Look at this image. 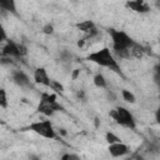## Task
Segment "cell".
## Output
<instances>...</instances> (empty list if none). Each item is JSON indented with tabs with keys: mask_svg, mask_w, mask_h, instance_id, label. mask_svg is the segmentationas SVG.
<instances>
[{
	"mask_svg": "<svg viewBox=\"0 0 160 160\" xmlns=\"http://www.w3.org/2000/svg\"><path fill=\"white\" fill-rule=\"evenodd\" d=\"M86 60L99 65V66H102V68H108L110 70H112L114 72H116L118 75L122 76V72H121V69L118 64V61L115 60L114 58V54L112 51L109 49V48H102L98 51H94V52H90L88 56H86Z\"/></svg>",
	"mask_w": 160,
	"mask_h": 160,
	"instance_id": "obj_1",
	"label": "cell"
},
{
	"mask_svg": "<svg viewBox=\"0 0 160 160\" xmlns=\"http://www.w3.org/2000/svg\"><path fill=\"white\" fill-rule=\"evenodd\" d=\"M64 106L58 102L55 94L42 92L40 96V102L38 105V111L44 114L45 116H51L56 111H64Z\"/></svg>",
	"mask_w": 160,
	"mask_h": 160,
	"instance_id": "obj_2",
	"label": "cell"
},
{
	"mask_svg": "<svg viewBox=\"0 0 160 160\" xmlns=\"http://www.w3.org/2000/svg\"><path fill=\"white\" fill-rule=\"evenodd\" d=\"M109 115H110V118H112L121 126H125V128H129V129H132V130L136 128V122H135V119H134L132 114L124 106H118L116 109L110 110Z\"/></svg>",
	"mask_w": 160,
	"mask_h": 160,
	"instance_id": "obj_3",
	"label": "cell"
},
{
	"mask_svg": "<svg viewBox=\"0 0 160 160\" xmlns=\"http://www.w3.org/2000/svg\"><path fill=\"white\" fill-rule=\"evenodd\" d=\"M111 40H112V50H120V49H130V46L135 42L130 35H128L122 30H116L110 28L108 30Z\"/></svg>",
	"mask_w": 160,
	"mask_h": 160,
	"instance_id": "obj_4",
	"label": "cell"
},
{
	"mask_svg": "<svg viewBox=\"0 0 160 160\" xmlns=\"http://www.w3.org/2000/svg\"><path fill=\"white\" fill-rule=\"evenodd\" d=\"M24 130H30L45 139H55L56 138V132H55L50 120H41V121L31 122L30 125L24 128Z\"/></svg>",
	"mask_w": 160,
	"mask_h": 160,
	"instance_id": "obj_5",
	"label": "cell"
},
{
	"mask_svg": "<svg viewBox=\"0 0 160 160\" xmlns=\"http://www.w3.org/2000/svg\"><path fill=\"white\" fill-rule=\"evenodd\" d=\"M75 26H76L78 30H80V31H82V32L86 34L85 39H91V38H94V36H96V35L99 34V30L96 29V25H95L94 21H91V20L80 21V22H78Z\"/></svg>",
	"mask_w": 160,
	"mask_h": 160,
	"instance_id": "obj_6",
	"label": "cell"
},
{
	"mask_svg": "<svg viewBox=\"0 0 160 160\" xmlns=\"http://www.w3.org/2000/svg\"><path fill=\"white\" fill-rule=\"evenodd\" d=\"M108 151L112 158H120V156H124V155L129 154L130 149L126 144H124L121 141H118V142H114V144H109Z\"/></svg>",
	"mask_w": 160,
	"mask_h": 160,
	"instance_id": "obj_7",
	"label": "cell"
},
{
	"mask_svg": "<svg viewBox=\"0 0 160 160\" xmlns=\"http://www.w3.org/2000/svg\"><path fill=\"white\" fill-rule=\"evenodd\" d=\"M1 55H5V56H10L12 59H20L21 55H20V51H19V45L12 41V40H6V44L2 46L1 49Z\"/></svg>",
	"mask_w": 160,
	"mask_h": 160,
	"instance_id": "obj_8",
	"label": "cell"
},
{
	"mask_svg": "<svg viewBox=\"0 0 160 160\" xmlns=\"http://www.w3.org/2000/svg\"><path fill=\"white\" fill-rule=\"evenodd\" d=\"M125 6L131 11H135L139 14H146L150 11V6L144 0H128Z\"/></svg>",
	"mask_w": 160,
	"mask_h": 160,
	"instance_id": "obj_9",
	"label": "cell"
},
{
	"mask_svg": "<svg viewBox=\"0 0 160 160\" xmlns=\"http://www.w3.org/2000/svg\"><path fill=\"white\" fill-rule=\"evenodd\" d=\"M34 81L36 84H40V85H44L46 88L50 86V81L51 79L49 78V74L46 71L45 68H38L35 71H34Z\"/></svg>",
	"mask_w": 160,
	"mask_h": 160,
	"instance_id": "obj_10",
	"label": "cell"
},
{
	"mask_svg": "<svg viewBox=\"0 0 160 160\" xmlns=\"http://www.w3.org/2000/svg\"><path fill=\"white\" fill-rule=\"evenodd\" d=\"M11 78H12V81L20 88H30L31 85L29 76L21 70H14L11 74Z\"/></svg>",
	"mask_w": 160,
	"mask_h": 160,
	"instance_id": "obj_11",
	"label": "cell"
},
{
	"mask_svg": "<svg viewBox=\"0 0 160 160\" xmlns=\"http://www.w3.org/2000/svg\"><path fill=\"white\" fill-rule=\"evenodd\" d=\"M0 10L5 11V12L14 14V15H18L15 0H0Z\"/></svg>",
	"mask_w": 160,
	"mask_h": 160,
	"instance_id": "obj_12",
	"label": "cell"
},
{
	"mask_svg": "<svg viewBox=\"0 0 160 160\" xmlns=\"http://www.w3.org/2000/svg\"><path fill=\"white\" fill-rule=\"evenodd\" d=\"M130 55H132L134 58H136V59H141L142 58V55H144V52H145V49L140 45V44H138V42H134L131 46H130Z\"/></svg>",
	"mask_w": 160,
	"mask_h": 160,
	"instance_id": "obj_13",
	"label": "cell"
},
{
	"mask_svg": "<svg viewBox=\"0 0 160 160\" xmlns=\"http://www.w3.org/2000/svg\"><path fill=\"white\" fill-rule=\"evenodd\" d=\"M92 81H94V85H95L96 88H99V89H106V88H108L106 79H105V78H104V75H102V74H100V72H98V74H95V75H94Z\"/></svg>",
	"mask_w": 160,
	"mask_h": 160,
	"instance_id": "obj_14",
	"label": "cell"
},
{
	"mask_svg": "<svg viewBox=\"0 0 160 160\" xmlns=\"http://www.w3.org/2000/svg\"><path fill=\"white\" fill-rule=\"evenodd\" d=\"M121 96H122V100H125V101L129 102V104H134V102L136 101L135 95H134L130 90H128V89H122V90H121Z\"/></svg>",
	"mask_w": 160,
	"mask_h": 160,
	"instance_id": "obj_15",
	"label": "cell"
},
{
	"mask_svg": "<svg viewBox=\"0 0 160 160\" xmlns=\"http://www.w3.org/2000/svg\"><path fill=\"white\" fill-rule=\"evenodd\" d=\"M8 106H9V100H8L6 90L4 88H0V108L8 109Z\"/></svg>",
	"mask_w": 160,
	"mask_h": 160,
	"instance_id": "obj_16",
	"label": "cell"
},
{
	"mask_svg": "<svg viewBox=\"0 0 160 160\" xmlns=\"http://www.w3.org/2000/svg\"><path fill=\"white\" fill-rule=\"evenodd\" d=\"M105 140H106L108 144H114V142L121 141V139H120L118 135H115L114 132H111V131H108V132L105 134Z\"/></svg>",
	"mask_w": 160,
	"mask_h": 160,
	"instance_id": "obj_17",
	"label": "cell"
},
{
	"mask_svg": "<svg viewBox=\"0 0 160 160\" xmlns=\"http://www.w3.org/2000/svg\"><path fill=\"white\" fill-rule=\"evenodd\" d=\"M112 52L120 58V59H128L130 58V50L129 49H120V50H112Z\"/></svg>",
	"mask_w": 160,
	"mask_h": 160,
	"instance_id": "obj_18",
	"label": "cell"
},
{
	"mask_svg": "<svg viewBox=\"0 0 160 160\" xmlns=\"http://www.w3.org/2000/svg\"><path fill=\"white\" fill-rule=\"evenodd\" d=\"M49 88H51L52 90H55L56 92H59V94H61L62 91H64V86L60 84V82H58L56 80H51L50 81V86Z\"/></svg>",
	"mask_w": 160,
	"mask_h": 160,
	"instance_id": "obj_19",
	"label": "cell"
},
{
	"mask_svg": "<svg viewBox=\"0 0 160 160\" xmlns=\"http://www.w3.org/2000/svg\"><path fill=\"white\" fill-rule=\"evenodd\" d=\"M41 31H42L44 34H46V35H51V34L54 32V26H52L51 24H46V25L42 26Z\"/></svg>",
	"mask_w": 160,
	"mask_h": 160,
	"instance_id": "obj_20",
	"label": "cell"
},
{
	"mask_svg": "<svg viewBox=\"0 0 160 160\" xmlns=\"http://www.w3.org/2000/svg\"><path fill=\"white\" fill-rule=\"evenodd\" d=\"M60 159L61 160H80V156L75 155V154H64V155H61Z\"/></svg>",
	"mask_w": 160,
	"mask_h": 160,
	"instance_id": "obj_21",
	"label": "cell"
},
{
	"mask_svg": "<svg viewBox=\"0 0 160 160\" xmlns=\"http://www.w3.org/2000/svg\"><path fill=\"white\" fill-rule=\"evenodd\" d=\"M14 61H12V58L10 56H5V55H1L0 56V64L2 65H11Z\"/></svg>",
	"mask_w": 160,
	"mask_h": 160,
	"instance_id": "obj_22",
	"label": "cell"
},
{
	"mask_svg": "<svg viewBox=\"0 0 160 160\" xmlns=\"http://www.w3.org/2000/svg\"><path fill=\"white\" fill-rule=\"evenodd\" d=\"M6 40H8V35H6V31H5L4 26L0 24V44H1V42H4V41H6Z\"/></svg>",
	"mask_w": 160,
	"mask_h": 160,
	"instance_id": "obj_23",
	"label": "cell"
},
{
	"mask_svg": "<svg viewBox=\"0 0 160 160\" xmlns=\"http://www.w3.org/2000/svg\"><path fill=\"white\" fill-rule=\"evenodd\" d=\"M18 45H19V51H20L21 58H22V56H25V55L28 54V48H26L24 44H18Z\"/></svg>",
	"mask_w": 160,
	"mask_h": 160,
	"instance_id": "obj_24",
	"label": "cell"
},
{
	"mask_svg": "<svg viewBox=\"0 0 160 160\" xmlns=\"http://www.w3.org/2000/svg\"><path fill=\"white\" fill-rule=\"evenodd\" d=\"M106 95H108V99H109V101H115V100H116V95H115V94H114L111 90H108Z\"/></svg>",
	"mask_w": 160,
	"mask_h": 160,
	"instance_id": "obj_25",
	"label": "cell"
},
{
	"mask_svg": "<svg viewBox=\"0 0 160 160\" xmlns=\"http://www.w3.org/2000/svg\"><path fill=\"white\" fill-rule=\"evenodd\" d=\"M79 74H80V69H75V70L72 71V74H71L72 80H76V79H78V76H79Z\"/></svg>",
	"mask_w": 160,
	"mask_h": 160,
	"instance_id": "obj_26",
	"label": "cell"
},
{
	"mask_svg": "<svg viewBox=\"0 0 160 160\" xmlns=\"http://www.w3.org/2000/svg\"><path fill=\"white\" fill-rule=\"evenodd\" d=\"M85 41H86V39H85V38H84V39H81V40H79V41H78V46H79V48H82V46H84V44H85Z\"/></svg>",
	"mask_w": 160,
	"mask_h": 160,
	"instance_id": "obj_27",
	"label": "cell"
},
{
	"mask_svg": "<svg viewBox=\"0 0 160 160\" xmlns=\"http://www.w3.org/2000/svg\"><path fill=\"white\" fill-rule=\"evenodd\" d=\"M78 98H81V99H84V98H85V95H84V91H78Z\"/></svg>",
	"mask_w": 160,
	"mask_h": 160,
	"instance_id": "obj_28",
	"label": "cell"
},
{
	"mask_svg": "<svg viewBox=\"0 0 160 160\" xmlns=\"http://www.w3.org/2000/svg\"><path fill=\"white\" fill-rule=\"evenodd\" d=\"M0 56H1V49H0Z\"/></svg>",
	"mask_w": 160,
	"mask_h": 160,
	"instance_id": "obj_29",
	"label": "cell"
}]
</instances>
